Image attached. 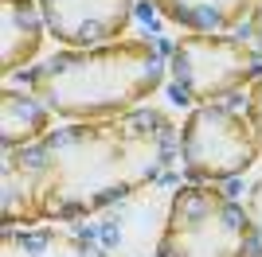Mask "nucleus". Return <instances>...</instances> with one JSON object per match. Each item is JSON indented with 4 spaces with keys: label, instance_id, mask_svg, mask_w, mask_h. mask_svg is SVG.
<instances>
[{
    "label": "nucleus",
    "instance_id": "5",
    "mask_svg": "<svg viewBox=\"0 0 262 257\" xmlns=\"http://www.w3.org/2000/svg\"><path fill=\"white\" fill-rule=\"evenodd\" d=\"M262 78V51L239 35H180L172 43V86L180 101L211 106Z\"/></svg>",
    "mask_w": 262,
    "mask_h": 257
},
{
    "label": "nucleus",
    "instance_id": "9",
    "mask_svg": "<svg viewBox=\"0 0 262 257\" xmlns=\"http://www.w3.org/2000/svg\"><path fill=\"white\" fill-rule=\"evenodd\" d=\"M168 23L200 35H227L254 12L258 0H149Z\"/></svg>",
    "mask_w": 262,
    "mask_h": 257
},
{
    "label": "nucleus",
    "instance_id": "8",
    "mask_svg": "<svg viewBox=\"0 0 262 257\" xmlns=\"http://www.w3.org/2000/svg\"><path fill=\"white\" fill-rule=\"evenodd\" d=\"M51 113L55 109L39 94H24V90L4 82V90H0V144H4V152H16L43 140L55 128Z\"/></svg>",
    "mask_w": 262,
    "mask_h": 257
},
{
    "label": "nucleus",
    "instance_id": "7",
    "mask_svg": "<svg viewBox=\"0 0 262 257\" xmlns=\"http://www.w3.org/2000/svg\"><path fill=\"white\" fill-rule=\"evenodd\" d=\"M47 23L39 0H0V74L8 78L32 63L43 47Z\"/></svg>",
    "mask_w": 262,
    "mask_h": 257
},
{
    "label": "nucleus",
    "instance_id": "12",
    "mask_svg": "<svg viewBox=\"0 0 262 257\" xmlns=\"http://www.w3.org/2000/svg\"><path fill=\"white\" fill-rule=\"evenodd\" d=\"M247 214L254 218V230H258V242H262V179L254 183V195H251V207H247Z\"/></svg>",
    "mask_w": 262,
    "mask_h": 257
},
{
    "label": "nucleus",
    "instance_id": "2",
    "mask_svg": "<svg viewBox=\"0 0 262 257\" xmlns=\"http://www.w3.org/2000/svg\"><path fill=\"white\" fill-rule=\"evenodd\" d=\"M164 78V59L149 39H118L59 51L28 70L32 94L67 121H106L121 117L145 101Z\"/></svg>",
    "mask_w": 262,
    "mask_h": 257
},
{
    "label": "nucleus",
    "instance_id": "6",
    "mask_svg": "<svg viewBox=\"0 0 262 257\" xmlns=\"http://www.w3.org/2000/svg\"><path fill=\"white\" fill-rule=\"evenodd\" d=\"M47 35L71 51H86L102 43H118L133 20V0H39Z\"/></svg>",
    "mask_w": 262,
    "mask_h": 257
},
{
    "label": "nucleus",
    "instance_id": "3",
    "mask_svg": "<svg viewBox=\"0 0 262 257\" xmlns=\"http://www.w3.org/2000/svg\"><path fill=\"white\" fill-rule=\"evenodd\" d=\"M157 257H262V242L243 203L211 183H188L164 211Z\"/></svg>",
    "mask_w": 262,
    "mask_h": 257
},
{
    "label": "nucleus",
    "instance_id": "11",
    "mask_svg": "<svg viewBox=\"0 0 262 257\" xmlns=\"http://www.w3.org/2000/svg\"><path fill=\"white\" fill-rule=\"evenodd\" d=\"M247 117H251L254 133H258V144H262V78L251 86V94H247Z\"/></svg>",
    "mask_w": 262,
    "mask_h": 257
},
{
    "label": "nucleus",
    "instance_id": "13",
    "mask_svg": "<svg viewBox=\"0 0 262 257\" xmlns=\"http://www.w3.org/2000/svg\"><path fill=\"white\" fill-rule=\"evenodd\" d=\"M251 35H254V43H258V51H262V0L254 4V12H251Z\"/></svg>",
    "mask_w": 262,
    "mask_h": 257
},
{
    "label": "nucleus",
    "instance_id": "1",
    "mask_svg": "<svg viewBox=\"0 0 262 257\" xmlns=\"http://www.w3.org/2000/svg\"><path fill=\"white\" fill-rule=\"evenodd\" d=\"M172 156H180V128L161 109L137 106L106 121H71L28 148L4 152L0 222L90 218L149 187Z\"/></svg>",
    "mask_w": 262,
    "mask_h": 257
},
{
    "label": "nucleus",
    "instance_id": "4",
    "mask_svg": "<svg viewBox=\"0 0 262 257\" xmlns=\"http://www.w3.org/2000/svg\"><path fill=\"white\" fill-rule=\"evenodd\" d=\"M262 156L251 117L227 101L196 106L180 125V168L192 183L235 179Z\"/></svg>",
    "mask_w": 262,
    "mask_h": 257
},
{
    "label": "nucleus",
    "instance_id": "10",
    "mask_svg": "<svg viewBox=\"0 0 262 257\" xmlns=\"http://www.w3.org/2000/svg\"><path fill=\"white\" fill-rule=\"evenodd\" d=\"M0 257H110L106 249L90 246L55 226H4Z\"/></svg>",
    "mask_w": 262,
    "mask_h": 257
}]
</instances>
